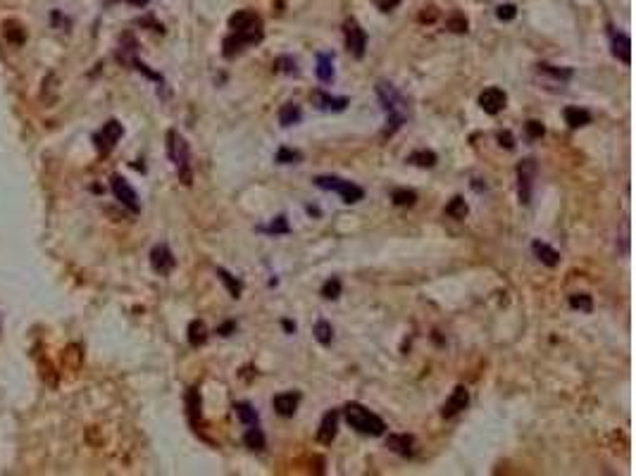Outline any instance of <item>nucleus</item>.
<instances>
[{"label": "nucleus", "mask_w": 636, "mask_h": 476, "mask_svg": "<svg viewBox=\"0 0 636 476\" xmlns=\"http://www.w3.org/2000/svg\"><path fill=\"white\" fill-rule=\"evenodd\" d=\"M377 98L381 102V110L386 112V129L384 136H394L398 129L407 122V100L403 98V93L396 89L391 81H377L374 86Z\"/></svg>", "instance_id": "f257e3e1"}, {"label": "nucleus", "mask_w": 636, "mask_h": 476, "mask_svg": "<svg viewBox=\"0 0 636 476\" xmlns=\"http://www.w3.org/2000/svg\"><path fill=\"white\" fill-rule=\"evenodd\" d=\"M343 417L346 422H348L350 429H355L358 433H363V436H384L386 433V424L384 419L379 415H374L372 410H367L365 405H360V402H348V405L343 407Z\"/></svg>", "instance_id": "f03ea898"}, {"label": "nucleus", "mask_w": 636, "mask_h": 476, "mask_svg": "<svg viewBox=\"0 0 636 476\" xmlns=\"http://www.w3.org/2000/svg\"><path fill=\"white\" fill-rule=\"evenodd\" d=\"M262 36H265V27H262V19L257 17L255 22L246 24V27H241V29H234L229 36H226L224 43H222V55H224L226 60L236 58L246 45L260 43Z\"/></svg>", "instance_id": "7ed1b4c3"}, {"label": "nucleus", "mask_w": 636, "mask_h": 476, "mask_svg": "<svg viewBox=\"0 0 636 476\" xmlns=\"http://www.w3.org/2000/svg\"><path fill=\"white\" fill-rule=\"evenodd\" d=\"M167 155L172 160V164L177 167L179 179L184 181L186 186H191L193 181V169H191V150L189 143L177 129H169L167 131Z\"/></svg>", "instance_id": "20e7f679"}, {"label": "nucleus", "mask_w": 636, "mask_h": 476, "mask_svg": "<svg viewBox=\"0 0 636 476\" xmlns=\"http://www.w3.org/2000/svg\"><path fill=\"white\" fill-rule=\"evenodd\" d=\"M315 186H317V188L334 191V193H339L341 200H343L346 205H355V203H360V200L365 198V188H360L358 184H353V181H348V179L332 177V174L315 177Z\"/></svg>", "instance_id": "39448f33"}, {"label": "nucleus", "mask_w": 636, "mask_h": 476, "mask_svg": "<svg viewBox=\"0 0 636 476\" xmlns=\"http://www.w3.org/2000/svg\"><path fill=\"white\" fill-rule=\"evenodd\" d=\"M534 179H536V160L527 158L517 164V193H520V203L529 205L531 203V191H534Z\"/></svg>", "instance_id": "423d86ee"}, {"label": "nucleus", "mask_w": 636, "mask_h": 476, "mask_svg": "<svg viewBox=\"0 0 636 476\" xmlns=\"http://www.w3.org/2000/svg\"><path fill=\"white\" fill-rule=\"evenodd\" d=\"M343 36H346V48H348V53L353 55L355 60H363L365 50H367V34H365V29L358 24V19H353V17L346 19Z\"/></svg>", "instance_id": "0eeeda50"}, {"label": "nucleus", "mask_w": 636, "mask_h": 476, "mask_svg": "<svg viewBox=\"0 0 636 476\" xmlns=\"http://www.w3.org/2000/svg\"><path fill=\"white\" fill-rule=\"evenodd\" d=\"M122 133H124L122 124L117 122V119H110V122H107L105 127H103L100 131L93 136V143H96L98 153H100V155L110 153V150L117 146V141L122 138Z\"/></svg>", "instance_id": "6e6552de"}, {"label": "nucleus", "mask_w": 636, "mask_h": 476, "mask_svg": "<svg viewBox=\"0 0 636 476\" xmlns=\"http://www.w3.org/2000/svg\"><path fill=\"white\" fill-rule=\"evenodd\" d=\"M310 100H312V105L322 112H343L346 107L350 105L348 98L332 96V93H327L324 89H315L312 93H310Z\"/></svg>", "instance_id": "1a4fd4ad"}, {"label": "nucleus", "mask_w": 636, "mask_h": 476, "mask_svg": "<svg viewBox=\"0 0 636 476\" xmlns=\"http://www.w3.org/2000/svg\"><path fill=\"white\" fill-rule=\"evenodd\" d=\"M112 193H115V198L120 200V203H122L127 210L141 212V203H138L136 191H134L131 186L127 184V179L120 177V174H117V177H112Z\"/></svg>", "instance_id": "9d476101"}, {"label": "nucleus", "mask_w": 636, "mask_h": 476, "mask_svg": "<svg viewBox=\"0 0 636 476\" xmlns=\"http://www.w3.org/2000/svg\"><path fill=\"white\" fill-rule=\"evenodd\" d=\"M151 267L160 274V277H167V274L177 267V260H174L167 243H158L151 250Z\"/></svg>", "instance_id": "9b49d317"}, {"label": "nucleus", "mask_w": 636, "mask_h": 476, "mask_svg": "<svg viewBox=\"0 0 636 476\" xmlns=\"http://www.w3.org/2000/svg\"><path fill=\"white\" fill-rule=\"evenodd\" d=\"M467 405H469V391L465 386H455L453 393H451V398L443 402L441 417L443 419H453L455 415H460L463 410H467Z\"/></svg>", "instance_id": "f8f14e48"}, {"label": "nucleus", "mask_w": 636, "mask_h": 476, "mask_svg": "<svg viewBox=\"0 0 636 476\" xmlns=\"http://www.w3.org/2000/svg\"><path fill=\"white\" fill-rule=\"evenodd\" d=\"M505 102H508V96H505V91L498 89V86H491V89L482 91V96H479V105H482V110L486 115H498L505 107Z\"/></svg>", "instance_id": "ddd939ff"}, {"label": "nucleus", "mask_w": 636, "mask_h": 476, "mask_svg": "<svg viewBox=\"0 0 636 476\" xmlns=\"http://www.w3.org/2000/svg\"><path fill=\"white\" fill-rule=\"evenodd\" d=\"M186 415H189V422L195 433L203 431V412H200L198 388H189V393H186Z\"/></svg>", "instance_id": "4468645a"}, {"label": "nucleus", "mask_w": 636, "mask_h": 476, "mask_svg": "<svg viewBox=\"0 0 636 476\" xmlns=\"http://www.w3.org/2000/svg\"><path fill=\"white\" fill-rule=\"evenodd\" d=\"M298 402H301V393L298 391H286V393H279V396H274L272 405L274 410H277V415L282 417H293L298 410Z\"/></svg>", "instance_id": "2eb2a0df"}, {"label": "nucleus", "mask_w": 636, "mask_h": 476, "mask_svg": "<svg viewBox=\"0 0 636 476\" xmlns=\"http://www.w3.org/2000/svg\"><path fill=\"white\" fill-rule=\"evenodd\" d=\"M336 431H339V410H329L327 415L322 417L317 429V441L322 446H332V441L336 438Z\"/></svg>", "instance_id": "dca6fc26"}, {"label": "nucleus", "mask_w": 636, "mask_h": 476, "mask_svg": "<svg viewBox=\"0 0 636 476\" xmlns=\"http://www.w3.org/2000/svg\"><path fill=\"white\" fill-rule=\"evenodd\" d=\"M386 448H389L391 453L401 455V457H412V455H415V438L407 436V433H391V436L386 438Z\"/></svg>", "instance_id": "f3484780"}, {"label": "nucleus", "mask_w": 636, "mask_h": 476, "mask_svg": "<svg viewBox=\"0 0 636 476\" xmlns=\"http://www.w3.org/2000/svg\"><path fill=\"white\" fill-rule=\"evenodd\" d=\"M610 45H613V55L619 62H624V65L632 62V41H629L627 34H615V31H610Z\"/></svg>", "instance_id": "a211bd4d"}, {"label": "nucleus", "mask_w": 636, "mask_h": 476, "mask_svg": "<svg viewBox=\"0 0 636 476\" xmlns=\"http://www.w3.org/2000/svg\"><path fill=\"white\" fill-rule=\"evenodd\" d=\"M531 252H534L536 260H539L541 265H546V267H558V265H560V252H558L555 248L548 246V243H544V241H534V243H531Z\"/></svg>", "instance_id": "6ab92c4d"}, {"label": "nucleus", "mask_w": 636, "mask_h": 476, "mask_svg": "<svg viewBox=\"0 0 636 476\" xmlns=\"http://www.w3.org/2000/svg\"><path fill=\"white\" fill-rule=\"evenodd\" d=\"M562 117H565V124L570 129H582V127H586V124H591V112L584 110V107H577V105L565 107Z\"/></svg>", "instance_id": "aec40b11"}, {"label": "nucleus", "mask_w": 636, "mask_h": 476, "mask_svg": "<svg viewBox=\"0 0 636 476\" xmlns=\"http://www.w3.org/2000/svg\"><path fill=\"white\" fill-rule=\"evenodd\" d=\"M317 79L322 84L334 81V53H317Z\"/></svg>", "instance_id": "412c9836"}, {"label": "nucleus", "mask_w": 636, "mask_h": 476, "mask_svg": "<svg viewBox=\"0 0 636 476\" xmlns=\"http://www.w3.org/2000/svg\"><path fill=\"white\" fill-rule=\"evenodd\" d=\"M189 343L191 348H203L208 343V327H205L203 319H193L189 324Z\"/></svg>", "instance_id": "4be33fe9"}, {"label": "nucleus", "mask_w": 636, "mask_h": 476, "mask_svg": "<svg viewBox=\"0 0 636 476\" xmlns=\"http://www.w3.org/2000/svg\"><path fill=\"white\" fill-rule=\"evenodd\" d=\"M301 119H303V110L296 102H286V105H282V110H279V124H282V127L301 124Z\"/></svg>", "instance_id": "5701e85b"}, {"label": "nucleus", "mask_w": 636, "mask_h": 476, "mask_svg": "<svg viewBox=\"0 0 636 476\" xmlns=\"http://www.w3.org/2000/svg\"><path fill=\"white\" fill-rule=\"evenodd\" d=\"M243 446L251 448V450H257V453H262V450L267 448L265 433H262V429H257V424L243 433Z\"/></svg>", "instance_id": "b1692460"}, {"label": "nucleus", "mask_w": 636, "mask_h": 476, "mask_svg": "<svg viewBox=\"0 0 636 476\" xmlns=\"http://www.w3.org/2000/svg\"><path fill=\"white\" fill-rule=\"evenodd\" d=\"M407 162L417 164V167H422V169H432L434 164L438 162V158L434 150H415V153L407 155Z\"/></svg>", "instance_id": "393cba45"}, {"label": "nucleus", "mask_w": 636, "mask_h": 476, "mask_svg": "<svg viewBox=\"0 0 636 476\" xmlns=\"http://www.w3.org/2000/svg\"><path fill=\"white\" fill-rule=\"evenodd\" d=\"M217 279H220V281L224 283V286H226V291H229V296H231V298H241L243 286H241V281L234 277V274H231V272H226L224 267H217Z\"/></svg>", "instance_id": "a878e982"}, {"label": "nucleus", "mask_w": 636, "mask_h": 476, "mask_svg": "<svg viewBox=\"0 0 636 476\" xmlns=\"http://www.w3.org/2000/svg\"><path fill=\"white\" fill-rule=\"evenodd\" d=\"M272 69L277 72V74H288V76H298V74H301V69H298L296 60H293L291 55H279V58L274 60Z\"/></svg>", "instance_id": "bb28decb"}, {"label": "nucleus", "mask_w": 636, "mask_h": 476, "mask_svg": "<svg viewBox=\"0 0 636 476\" xmlns=\"http://www.w3.org/2000/svg\"><path fill=\"white\" fill-rule=\"evenodd\" d=\"M539 74H546V76H551V79H555V81H560V84H567V81L572 79V74L575 72L572 69H562V67H553V65H546V62H541L539 67Z\"/></svg>", "instance_id": "cd10ccee"}, {"label": "nucleus", "mask_w": 636, "mask_h": 476, "mask_svg": "<svg viewBox=\"0 0 636 476\" xmlns=\"http://www.w3.org/2000/svg\"><path fill=\"white\" fill-rule=\"evenodd\" d=\"M234 412H236V417H239L241 422L246 424V426H255V424L260 422V415L255 412V407L248 405V402H236Z\"/></svg>", "instance_id": "c85d7f7f"}, {"label": "nucleus", "mask_w": 636, "mask_h": 476, "mask_svg": "<svg viewBox=\"0 0 636 476\" xmlns=\"http://www.w3.org/2000/svg\"><path fill=\"white\" fill-rule=\"evenodd\" d=\"M260 231H265V234H272V236H286V234H291V226H288L286 217L279 215V217H274V219L267 226H262Z\"/></svg>", "instance_id": "c756f323"}, {"label": "nucleus", "mask_w": 636, "mask_h": 476, "mask_svg": "<svg viewBox=\"0 0 636 476\" xmlns=\"http://www.w3.org/2000/svg\"><path fill=\"white\" fill-rule=\"evenodd\" d=\"M312 334H315V338H317V343L332 345V340H334V329H332V324H329L327 319H319V322L315 324Z\"/></svg>", "instance_id": "7c9ffc66"}, {"label": "nucleus", "mask_w": 636, "mask_h": 476, "mask_svg": "<svg viewBox=\"0 0 636 476\" xmlns=\"http://www.w3.org/2000/svg\"><path fill=\"white\" fill-rule=\"evenodd\" d=\"M391 200H394V205H398V208H412L417 203V193L410 188H396L391 193Z\"/></svg>", "instance_id": "2f4dec72"}, {"label": "nucleus", "mask_w": 636, "mask_h": 476, "mask_svg": "<svg viewBox=\"0 0 636 476\" xmlns=\"http://www.w3.org/2000/svg\"><path fill=\"white\" fill-rule=\"evenodd\" d=\"M467 212H469V208H467V203H465L463 195H455L451 203L446 205V215L453 217V219H465V217H467Z\"/></svg>", "instance_id": "473e14b6"}, {"label": "nucleus", "mask_w": 636, "mask_h": 476, "mask_svg": "<svg viewBox=\"0 0 636 476\" xmlns=\"http://www.w3.org/2000/svg\"><path fill=\"white\" fill-rule=\"evenodd\" d=\"M570 307L579 310V312H593V298L589 293H572L570 296Z\"/></svg>", "instance_id": "72a5a7b5"}, {"label": "nucleus", "mask_w": 636, "mask_h": 476, "mask_svg": "<svg viewBox=\"0 0 636 476\" xmlns=\"http://www.w3.org/2000/svg\"><path fill=\"white\" fill-rule=\"evenodd\" d=\"M274 160H277L279 164H296V162H301V160H303V155L298 153V150L284 146V148L277 150V158H274Z\"/></svg>", "instance_id": "f704fd0d"}, {"label": "nucleus", "mask_w": 636, "mask_h": 476, "mask_svg": "<svg viewBox=\"0 0 636 476\" xmlns=\"http://www.w3.org/2000/svg\"><path fill=\"white\" fill-rule=\"evenodd\" d=\"M339 296H341V279L339 277L327 279V281L322 283V298L324 300H336Z\"/></svg>", "instance_id": "c9c22d12"}, {"label": "nucleus", "mask_w": 636, "mask_h": 476, "mask_svg": "<svg viewBox=\"0 0 636 476\" xmlns=\"http://www.w3.org/2000/svg\"><path fill=\"white\" fill-rule=\"evenodd\" d=\"M3 34H5V39H8L12 45H19V43L24 41V31H22V27H19V24H14V22H8V24H5Z\"/></svg>", "instance_id": "e433bc0d"}, {"label": "nucleus", "mask_w": 636, "mask_h": 476, "mask_svg": "<svg viewBox=\"0 0 636 476\" xmlns=\"http://www.w3.org/2000/svg\"><path fill=\"white\" fill-rule=\"evenodd\" d=\"M524 129H527V136H529L531 141H536V138H541L546 133V127L539 119H529V122L524 124Z\"/></svg>", "instance_id": "4c0bfd02"}, {"label": "nucleus", "mask_w": 636, "mask_h": 476, "mask_svg": "<svg viewBox=\"0 0 636 476\" xmlns=\"http://www.w3.org/2000/svg\"><path fill=\"white\" fill-rule=\"evenodd\" d=\"M496 17L500 19V22H513L517 17V8L513 3H505V5H498V10H496Z\"/></svg>", "instance_id": "58836bf2"}, {"label": "nucleus", "mask_w": 636, "mask_h": 476, "mask_svg": "<svg viewBox=\"0 0 636 476\" xmlns=\"http://www.w3.org/2000/svg\"><path fill=\"white\" fill-rule=\"evenodd\" d=\"M448 29L455 31V34H465V31H467V19H465L463 14H453V17L448 19Z\"/></svg>", "instance_id": "ea45409f"}, {"label": "nucleus", "mask_w": 636, "mask_h": 476, "mask_svg": "<svg viewBox=\"0 0 636 476\" xmlns=\"http://www.w3.org/2000/svg\"><path fill=\"white\" fill-rule=\"evenodd\" d=\"M498 143L503 148H508V150H513L515 148V138H513V133L510 131H500L498 133Z\"/></svg>", "instance_id": "a19ab883"}, {"label": "nucleus", "mask_w": 636, "mask_h": 476, "mask_svg": "<svg viewBox=\"0 0 636 476\" xmlns=\"http://www.w3.org/2000/svg\"><path fill=\"white\" fill-rule=\"evenodd\" d=\"M234 331H236V322H234V319H229V322H224L222 327H217V334L224 336V338H226V336L234 334Z\"/></svg>", "instance_id": "79ce46f5"}, {"label": "nucleus", "mask_w": 636, "mask_h": 476, "mask_svg": "<svg viewBox=\"0 0 636 476\" xmlns=\"http://www.w3.org/2000/svg\"><path fill=\"white\" fill-rule=\"evenodd\" d=\"M282 324H284V331H286V334H293V331H296V324H293L291 319H284Z\"/></svg>", "instance_id": "37998d69"}, {"label": "nucleus", "mask_w": 636, "mask_h": 476, "mask_svg": "<svg viewBox=\"0 0 636 476\" xmlns=\"http://www.w3.org/2000/svg\"><path fill=\"white\" fill-rule=\"evenodd\" d=\"M129 3H131L134 8H146V5H148V0H129Z\"/></svg>", "instance_id": "c03bdc74"}, {"label": "nucleus", "mask_w": 636, "mask_h": 476, "mask_svg": "<svg viewBox=\"0 0 636 476\" xmlns=\"http://www.w3.org/2000/svg\"><path fill=\"white\" fill-rule=\"evenodd\" d=\"M308 212H310V215H315V217H319V210L312 208V205H308Z\"/></svg>", "instance_id": "a18cd8bd"}]
</instances>
